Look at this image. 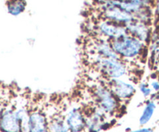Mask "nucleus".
I'll list each match as a JSON object with an SVG mask.
<instances>
[{"label":"nucleus","instance_id":"1","mask_svg":"<svg viewBox=\"0 0 159 132\" xmlns=\"http://www.w3.org/2000/svg\"><path fill=\"white\" fill-rule=\"evenodd\" d=\"M110 42L114 52L120 58L127 62L134 61L142 57L148 48V45L130 34L110 40Z\"/></svg>","mask_w":159,"mask_h":132},{"label":"nucleus","instance_id":"2","mask_svg":"<svg viewBox=\"0 0 159 132\" xmlns=\"http://www.w3.org/2000/svg\"><path fill=\"white\" fill-rule=\"evenodd\" d=\"M93 59L96 67L108 80L122 78L128 74L127 61L121 58H103L95 53Z\"/></svg>","mask_w":159,"mask_h":132},{"label":"nucleus","instance_id":"3","mask_svg":"<svg viewBox=\"0 0 159 132\" xmlns=\"http://www.w3.org/2000/svg\"><path fill=\"white\" fill-rule=\"evenodd\" d=\"M101 18L109 20L117 24L127 26L131 22L134 21V15L118 6H113L107 2H100Z\"/></svg>","mask_w":159,"mask_h":132},{"label":"nucleus","instance_id":"4","mask_svg":"<svg viewBox=\"0 0 159 132\" xmlns=\"http://www.w3.org/2000/svg\"><path fill=\"white\" fill-rule=\"evenodd\" d=\"M94 95L99 108L106 114H112L118 108L119 100L112 93L108 87L98 85L95 88Z\"/></svg>","mask_w":159,"mask_h":132},{"label":"nucleus","instance_id":"5","mask_svg":"<svg viewBox=\"0 0 159 132\" xmlns=\"http://www.w3.org/2000/svg\"><path fill=\"white\" fill-rule=\"evenodd\" d=\"M95 29L100 37L108 40L120 38L128 34L125 26L117 24L102 18L95 25Z\"/></svg>","mask_w":159,"mask_h":132},{"label":"nucleus","instance_id":"6","mask_svg":"<svg viewBox=\"0 0 159 132\" xmlns=\"http://www.w3.org/2000/svg\"><path fill=\"white\" fill-rule=\"evenodd\" d=\"M108 87L119 100H129L136 93L134 85L122 78L109 80Z\"/></svg>","mask_w":159,"mask_h":132},{"label":"nucleus","instance_id":"7","mask_svg":"<svg viewBox=\"0 0 159 132\" xmlns=\"http://www.w3.org/2000/svg\"><path fill=\"white\" fill-rule=\"evenodd\" d=\"M126 28L128 34L138 39L146 45L150 44L152 32H153L150 24L135 19L134 21L127 24Z\"/></svg>","mask_w":159,"mask_h":132},{"label":"nucleus","instance_id":"8","mask_svg":"<svg viewBox=\"0 0 159 132\" xmlns=\"http://www.w3.org/2000/svg\"><path fill=\"white\" fill-rule=\"evenodd\" d=\"M65 120L70 132H82L86 128V118L77 108H74L67 113Z\"/></svg>","mask_w":159,"mask_h":132},{"label":"nucleus","instance_id":"9","mask_svg":"<svg viewBox=\"0 0 159 132\" xmlns=\"http://www.w3.org/2000/svg\"><path fill=\"white\" fill-rule=\"evenodd\" d=\"M0 129L3 132H21L20 123L12 110L2 111L0 118Z\"/></svg>","mask_w":159,"mask_h":132},{"label":"nucleus","instance_id":"10","mask_svg":"<svg viewBox=\"0 0 159 132\" xmlns=\"http://www.w3.org/2000/svg\"><path fill=\"white\" fill-rule=\"evenodd\" d=\"M30 132H50L49 122L43 113L34 111L30 113Z\"/></svg>","mask_w":159,"mask_h":132},{"label":"nucleus","instance_id":"11","mask_svg":"<svg viewBox=\"0 0 159 132\" xmlns=\"http://www.w3.org/2000/svg\"><path fill=\"white\" fill-rule=\"evenodd\" d=\"M95 53L101 56L103 58H120L114 52L110 45V40L102 37H99L93 44Z\"/></svg>","mask_w":159,"mask_h":132},{"label":"nucleus","instance_id":"12","mask_svg":"<svg viewBox=\"0 0 159 132\" xmlns=\"http://www.w3.org/2000/svg\"><path fill=\"white\" fill-rule=\"evenodd\" d=\"M155 109H156V104L153 100H148L144 106V110L142 111L141 117L139 118L140 125L143 126L148 123L151 119L153 117L155 114Z\"/></svg>","mask_w":159,"mask_h":132},{"label":"nucleus","instance_id":"13","mask_svg":"<svg viewBox=\"0 0 159 132\" xmlns=\"http://www.w3.org/2000/svg\"><path fill=\"white\" fill-rule=\"evenodd\" d=\"M26 9L24 0H9L7 2V10L9 14L14 16L20 15Z\"/></svg>","mask_w":159,"mask_h":132},{"label":"nucleus","instance_id":"14","mask_svg":"<svg viewBox=\"0 0 159 132\" xmlns=\"http://www.w3.org/2000/svg\"><path fill=\"white\" fill-rule=\"evenodd\" d=\"M50 132H68V125L65 119L61 117H54L49 122Z\"/></svg>","mask_w":159,"mask_h":132},{"label":"nucleus","instance_id":"15","mask_svg":"<svg viewBox=\"0 0 159 132\" xmlns=\"http://www.w3.org/2000/svg\"><path fill=\"white\" fill-rule=\"evenodd\" d=\"M20 123L21 132H30L29 118L30 113L25 108H20L15 111Z\"/></svg>","mask_w":159,"mask_h":132},{"label":"nucleus","instance_id":"16","mask_svg":"<svg viewBox=\"0 0 159 132\" xmlns=\"http://www.w3.org/2000/svg\"><path fill=\"white\" fill-rule=\"evenodd\" d=\"M139 90L144 97H148L152 95V89L145 82H141L139 84Z\"/></svg>","mask_w":159,"mask_h":132},{"label":"nucleus","instance_id":"17","mask_svg":"<svg viewBox=\"0 0 159 132\" xmlns=\"http://www.w3.org/2000/svg\"><path fill=\"white\" fill-rule=\"evenodd\" d=\"M150 86L152 87V89L153 91H155V92H159V80H155L154 79L153 80H152L150 83Z\"/></svg>","mask_w":159,"mask_h":132},{"label":"nucleus","instance_id":"18","mask_svg":"<svg viewBox=\"0 0 159 132\" xmlns=\"http://www.w3.org/2000/svg\"><path fill=\"white\" fill-rule=\"evenodd\" d=\"M129 132H154V130L151 128H142L138 130H134V131H130Z\"/></svg>","mask_w":159,"mask_h":132},{"label":"nucleus","instance_id":"19","mask_svg":"<svg viewBox=\"0 0 159 132\" xmlns=\"http://www.w3.org/2000/svg\"><path fill=\"white\" fill-rule=\"evenodd\" d=\"M155 70L158 71V73L159 74V53L157 54L156 61H155Z\"/></svg>","mask_w":159,"mask_h":132},{"label":"nucleus","instance_id":"20","mask_svg":"<svg viewBox=\"0 0 159 132\" xmlns=\"http://www.w3.org/2000/svg\"><path fill=\"white\" fill-rule=\"evenodd\" d=\"M155 42H156V43H157V44H158V47H159V36H158V39H157V40Z\"/></svg>","mask_w":159,"mask_h":132},{"label":"nucleus","instance_id":"21","mask_svg":"<svg viewBox=\"0 0 159 132\" xmlns=\"http://www.w3.org/2000/svg\"><path fill=\"white\" fill-rule=\"evenodd\" d=\"M158 17V29H157V32H159V16Z\"/></svg>","mask_w":159,"mask_h":132},{"label":"nucleus","instance_id":"22","mask_svg":"<svg viewBox=\"0 0 159 132\" xmlns=\"http://www.w3.org/2000/svg\"><path fill=\"white\" fill-rule=\"evenodd\" d=\"M102 1H105V0H99V2H102Z\"/></svg>","mask_w":159,"mask_h":132}]
</instances>
